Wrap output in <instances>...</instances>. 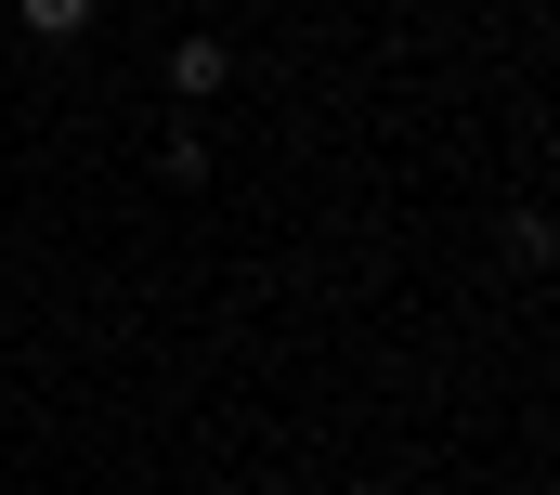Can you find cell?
Segmentation results:
<instances>
[{"label": "cell", "instance_id": "2", "mask_svg": "<svg viewBox=\"0 0 560 495\" xmlns=\"http://www.w3.org/2000/svg\"><path fill=\"white\" fill-rule=\"evenodd\" d=\"M92 13H105V0H13V26H26V39H52V53H66V39H92Z\"/></svg>", "mask_w": 560, "mask_h": 495}, {"label": "cell", "instance_id": "1", "mask_svg": "<svg viewBox=\"0 0 560 495\" xmlns=\"http://www.w3.org/2000/svg\"><path fill=\"white\" fill-rule=\"evenodd\" d=\"M209 92H235V53H222L209 26H183V39H170V105H209Z\"/></svg>", "mask_w": 560, "mask_h": 495}, {"label": "cell", "instance_id": "4", "mask_svg": "<svg viewBox=\"0 0 560 495\" xmlns=\"http://www.w3.org/2000/svg\"><path fill=\"white\" fill-rule=\"evenodd\" d=\"M156 170H170V183H209V130H196V118H170V143H156Z\"/></svg>", "mask_w": 560, "mask_h": 495}, {"label": "cell", "instance_id": "3", "mask_svg": "<svg viewBox=\"0 0 560 495\" xmlns=\"http://www.w3.org/2000/svg\"><path fill=\"white\" fill-rule=\"evenodd\" d=\"M560 235H548V209H509V274H548Z\"/></svg>", "mask_w": 560, "mask_h": 495}]
</instances>
